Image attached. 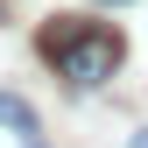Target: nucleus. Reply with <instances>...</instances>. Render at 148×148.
<instances>
[{
	"label": "nucleus",
	"mask_w": 148,
	"mask_h": 148,
	"mask_svg": "<svg viewBox=\"0 0 148 148\" xmlns=\"http://www.w3.org/2000/svg\"><path fill=\"white\" fill-rule=\"evenodd\" d=\"M106 7H113V0H106Z\"/></svg>",
	"instance_id": "obj_4"
},
{
	"label": "nucleus",
	"mask_w": 148,
	"mask_h": 148,
	"mask_svg": "<svg viewBox=\"0 0 148 148\" xmlns=\"http://www.w3.org/2000/svg\"><path fill=\"white\" fill-rule=\"evenodd\" d=\"M35 57L57 71L64 85H106V78H120L127 42H120V28H106V21H85V14H49V21L35 28Z\"/></svg>",
	"instance_id": "obj_1"
},
{
	"label": "nucleus",
	"mask_w": 148,
	"mask_h": 148,
	"mask_svg": "<svg viewBox=\"0 0 148 148\" xmlns=\"http://www.w3.org/2000/svg\"><path fill=\"white\" fill-rule=\"evenodd\" d=\"M127 148H148V134H134V141H127Z\"/></svg>",
	"instance_id": "obj_3"
},
{
	"label": "nucleus",
	"mask_w": 148,
	"mask_h": 148,
	"mask_svg": "<svg viewBox=\"0 0 148 148\" xmlns=\"http://www.w3.org/2000/svg\"><path fill=\"white\" fill-rule=\"evenodd\" d=\"M0 127H14V134H21V148H49V141H42V120H35V106L14 99V92H0Z\"/></svg>",
	"instance_id": "obj_2"
}]
</instances>
